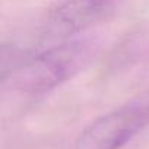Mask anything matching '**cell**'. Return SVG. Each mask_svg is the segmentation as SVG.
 Returning <instances> with one entry per match:
<instances>
[{
    "label": "cell",
    "instance_id": "6da1fadb",
    "mask_svg": "<svg viewBox=\"0 0 149 149\" xmlns=\"http://www.w3.org/2000/svg\"><path fill=\"white\" fill-rule=\"evenodd\" d=\"M86 57V44L78 41L58 42L13 58L10 78L24 94H45L72 78L82 67Z\"/></svg>",
    "mask_w": 149,
    "mask_h": 149
},
{
    "label": "cell",
    "instance_id": "7a4b0ae2",
    "mask_svg": "<svg viewBox=\"0 0 149 149\" xmlns=\"http://www.w3.org/2000/svg\"><path fill=\"white\" fill-rule=\"evenodd\" d=\"M148 126L149 92H145L92 121L73 149H121Z\"/></svg>",
    "mask_w": 149,
    "mask_h": 149
},
{
    "label": "cell",
    "instance_id": "3957f363",
    "mask_svg": "<svg viewBox=\"0 0 149 149\" xmlns=\"http://www.w3.org/2000/svg\"><path fill=\"white\" fill-rule=\"evenodd\" d=\"M120 0H64L51 9L42 22L45 41L64 42L114 13Z\"/></svg>",
    "mask_w": 149,
    "mask_h": 149
}]
</instances>
